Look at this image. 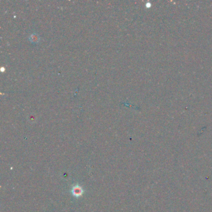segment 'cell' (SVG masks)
<instances>
[{"label":"cell","mask_w":212,"mask_h":212,"mask_svg":"<svg viewBox=\"0 0 212 212\" xmlns=\"http://www.w3.org/2000/svg\"><path fill=\"white\" fill-rule=\"evenodd\" d=\"M72 192H73V194L74 196L79 197L82 194L83 191L80 187H73Z\"/></svg>","instance_id":"1"}]
</instances>
